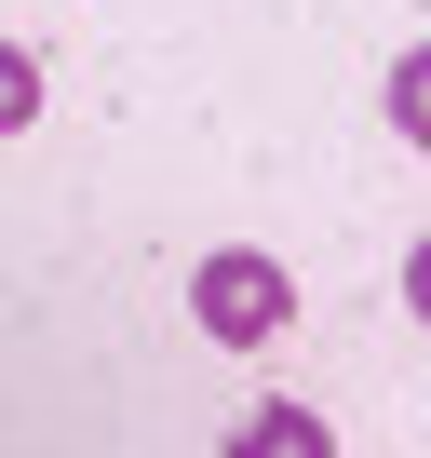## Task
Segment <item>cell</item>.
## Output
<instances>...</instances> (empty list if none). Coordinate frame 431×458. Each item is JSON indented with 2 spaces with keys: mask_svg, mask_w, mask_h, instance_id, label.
Instances as JSON below:
<instances>
[{
  "mask_svg": "<svg viewBox=\"0 0 431 458\" xmlns=\"http://www.w3.org/2000/svg\"><path fill=\"white\" fill-rule=\"evenodd\" d=\"M404 310H418V324H431V243H418V257H404Z\"/></svg>",
  "mask_w": 431,
  "mask_h": 458,
  "instance_id": "cell-5",
  "label": "cell"
},
{
  "mask_svg": "<svg viewBox=\"0 0 431 458\" xmlns=\"http://www.w3.org/2000/svg\"><path fill=\"white\" fill-rule=\"evenodd\" d=\"M189 324H202L216 351H270V337L297 324V284H283V257H257V243H216V257L189 270Z\"/></svg>",
  "mask_w": 431,
  "mask_h": 458,
  "instance_id": "cell-1",
  "label": "cell"
},
{
  "mask_svg": "<svg viewBox=\"0 0 431 458\" xmlns=\"http://www.w3.org/2000/svg\"><path fill=\"white\" fill-rule=\"evenodd\" d=\"M243 445H297V458H324V404H257Z\"/></svg>",
  "mask_w": 431,
  "mask_h": 458,
  "instance_id": "cell-4",
  "label": "cell"
},
{
  "mask_svg": "<svg viewBox=\"0 0 431 458\" xmlns=\"http://www.w3.org/2000/svg\"><path fill=\"white\" fill-rule=\"evenodd\" d=\"M28 122H41V55L0 41V135H28Z\"/></svg>",
  "mask_w": 431,
  "mask_h": 458,
  "instance_id": "cell-3",
  "label": "cell"
},
{
  "mask_svg": "<svg viewBox=\"0 0 431 458\" xmlns=\"http://www.w3.org/2000/svg\"><path fill=\"white\" fill-rule=\"evenodd\" d=\"M377 122H391L404 148H431V41H404V55L377 68Z\"/></svg>",
  "mask_w": 431,
  "mask_h": 458,
  "instance_id": "cell-2",
  "label": "cell"
}]
</instances>
